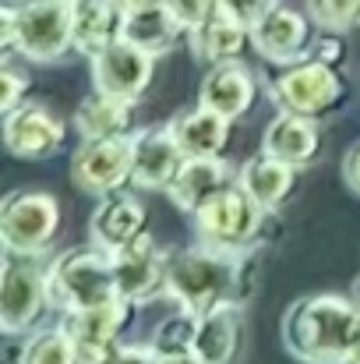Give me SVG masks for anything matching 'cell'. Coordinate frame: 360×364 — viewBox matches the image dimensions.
I'll return each instance as SVG.
<instances>
[{
    "label": "cell",
    "instance_id": "obj_1",
    "mask_svg": "<svg viewBox=\"0 0 360 364\" xmlns=\"http://www.w3.org/2000/svg\"><path fill=\"white\" fill-rule=\"evenodd\" d=\"M254 276L258 262L251 251H223L195 241L170 255V272H166V297L191 311L205 315L219 304H247L254 294Z\"/></svg>",
    "mask_w": 360,
    "mask_h": 364
},
{
    "label": "cell",
    "instance_id": "obj_2",
    "mask_svg": "<svg viewBox=\"0 0 360 364\" xmlns=\"http://www.w3.org/2000/svg\"><path fill=\"white\" fill-rule=\"evenodd\" d=\"M360 329V301L343 294L300 297L286 308L279 336L304 364H350Z\"/></svg>",
    "mask_w": 360,
    "mask_h": 364
},
{
    "label": "cell",
    "instance_id": "obj_3",
    "mask_svg": "<svg viewBox=\"0 0 360 364\" xmlns=\"http://www.w3.org/2000/svg\"><path fill=\"white\" fill-rule=\"evenodd\" d=\"M46 279H50V301L60 315L96 308V304H110L120 297L114 255H107L96 244H89V247L82 244V247L57 255L46 265Z\"/></svg>",
    "mask_w": 360,
    "mask_h": 364
},
{
    "label": "cell",
    "instance_id": "obj_4",
    "mask_svg": "<svg viewBox=\"0 0 360 364\" xmlns=\"http://www.w3.org/2000/svg\"><path fill=\"white\" fill-rule=\"evenodd\" d=\"M268 100L283 114H300V117L322 121L347 100V85L336 68H329L315 57H300L268 78Z\"/></svg>",
    "mask_w": 360,
    "mask_h": 364
},
{
    "label": "cell",
    "instance_id": "obj_5",
    "mask_svg": "<svg viewBox=\"0 0 360 364\" xmlns=\"http://www.w3.org/2000/svg\"><path fill=\"white\" fill-rule=\"evenodd\" d=\"M50 308H53V301H50V279H46L43 255L4 251V265H0V329L7 336L28 333Z\"/></svg>",
    "mask_w": 360,
    "mask_h": 364
},
{
    "label": "cell",
    "instance_id": "obj_6",
    "mask_svg": "<svg viewBox=\"0 0 360 364\" xmlns=\"http://www.w3.org/2000/svg\"><path fill=\"white\" fill-rule=\"evenodd\" d=\"M265 216L268 213L234 181L227 191H219L212 202L191 213V227H195V241L209 244V247L251 251V244L261 234Z\"/></svg>",
    "mask_w": 360,
    "mask_h": 364
},
{
    "label": "cell",
    "instance_id": "obj_7",
    "mask_svg": "<svg viewBox=\"0 0 360 364\" xmlns=\"http://www.w3.org/2000/svg\"><path fill=\"white\" fill-rule=\"evenodd\" d=\"M75 50L71 0H25L18 4V53L32 64H57Z\"/></svg>",
    "mask_w": 360,
    "mask_h": 364
},
{
    "label": "cell",
    "instance_id": "obj_8",
    "mask_svg": "<svg viewBox=\"0 0 360 364\" xmlns=\"http://www.w3.org/2000/svg\"><path fill=\"white\" fill-rule=\"evenodd\" d=\"M60 230V205L46 191H14L0 205V244L14 255H46Z\"/></svg>",
    "mask_w": 360,
    "mask_h": 364
},
{
    "label": "cell",
    "instance_id": "obj_9",
    "mask_svg": "<svg viewBox=\"0 0 360 364\" xmlns=\"http://www.w3.org/2000/svg\"><path fill=\"white\" fill-rule=\"evenodd\" d=\"M311 14L307 11H297L283 0L268 4L254 21H251V46L261 60L276 64V68H286L300 57H307L315 36H311Z\"/></svg>",
    "mask_w": 360,
    "mask_h": 364
},
{
    "label": "cell",
    "instance_id": "obj_10",
    "mask_svg": "<svg viewBox=\"0 0 360 364\" xmlns=\"http://www.w3.org/2000/svg\"><path fill=\"white\" fill-rule=\"evenodd\" d=\"M134 152L131 138H92L82 141L71 156V181L78 191L92 198H107L131 184Z\"/></svg>",
    "mask_w": 360,
    "mask_h": 364
},
{
    "label": "cell",
    "instance_id": "obj_11",
    "mask_svg": "<svg viewBox=\"0 0 360 364\" xmlns=\"http://www.w3.org/2000/svg\"><path fill=\"white\" fill-rule=\"evenodd\" d=\"M64 138H67L64 121L39 103H21L18 110L4 114V145L18 159H28V163L50 159L60 152Z\"/></svg>",
    "mask_w": 360,
    "mask_h": 364
},
{
    "label": "cell",
    "instance_id": "obj_12",
    "mask_svg": "<svg viewBox=\"0 0 360 364\" xmlns=\"http://www.w3.org/2000/svg\"><path fill=\"white\" fill-rule=\"evenodd\" d=\"M152 75H156V53L127 39H114L103 53L92 57V85L114 96L141 100L145 89L152 85Z\"/></svg>",
    "mask_w": 360,
    "mask_h": 364
},
{
    "label": "cell",
    "instance_id": "obj_13",
    "mask_svg": "<svg viewBox=\"0 0 360 364\" xmlns=\"http://www.w3.org/2000/svg\"><path fill=\"white\" fill-rule=\"evenodd\" d=\"M114 272H117L120 297H127L131 304H148L156 297H166L170 255L145 234L141 241L114 255Z\"/></svg>",
    "mask_w": 360,
    "mask_h": 364
},
{
    "label": "cell",
    "instance_id": "obj_14",
    "mask_svg": "<svg viewBox=\"0 0 360 364\" xmlns=\"http://www.w3.org/2000/svg\"><path fill=\"white\" fill-rule=\"evenodd\" d=\"M131 152H134L131 188H141V191H166L187 159L170 124H156V127L138 131L131 138Z\"/></svg>",
    "mask_w": 360,
    "mask_h": 364
},
{
    "label": "cell",
    "instance_id": "obj_15",
    "mask_svg": "<svg viewBox=\"0 0 360 364\" xmlns=\"http://www.w3.org/2000/svg\"><path fill=\"white\" fill-rule=\"evenodd\" d=\"M148 209L138 195L131 191H114L107 198H99L92 220H89V237L96 247H103L107 255H117L134 241H141L148 230Z\"/></svg>",
    "mask_w": 360,
    "mask_h": 364
},
{
    "label": "cell",
    "instance_id": "obj_16",
    "mask_svg": "<svg viewBox=\"0 0 360 364\" xmlns=\"http://www.w3.org/2000/svg\"><path fill=\"white\" fill-rule=\"evenodd\" d=\"M138 304H131L127 297H117L110 304H96V308H82V311H67L64 315V326L82 354V361H96L107 347H114L120 340V333L127 329L131 322V311Z\"/></svg>",
    "mask_w": 360,
    "mask_h": 364
},
{
    "label": "cell",
    "instance_id": "obj_17",
    "mask_svg": "<svg viewBox=\"0 0 360 364\" xmlns=\"http://www.w3.org/2000/svg\"><path fill=\"white\" fill-rule=\"evenodd\" d=\"M237 181V173L230 170V163L223 156H187L184 166L177 170V177L170 181L166 195L177 209L195 213L205 202H212L219 191H227Z\"/></svg>",
    "mask_w": 360,
    "mask_h": 364
},
{
    "label": "cell",
    "instance_id": "obj_18",
    "mask_svg": "<svg viewBox=\"0 0 360 364\" xmlns=\"http://www.w3.org/2000/svg\"><path fill=\"white\" fill-rule=\"evenodd\" d=\"M187 46H191L195 60H202L209 68L240 60V53L251 46V25L219 4V11L209 21H202L198 28L187 32Z\"/></svg>",
    "mask_w": 360,
    "mask_h": 364
},
{
    "label": "cell",
    "instance_id": "obj_19",
    "mask_svg": "<svg viewBox=\"0 0 360 364\" xmlns=\"http://www.w3.org/2000/svg\"><path fill=\"white\" fill-rule=\"evenodd\" d=\"M195 354L205 364H240L244 358V304L230 301L198 318Z\"/></svg>",
    "mask_w": 360,
    "mask_h": 364
},
{
    "label": "cell",
    "instance_id": "obj_20",
    "mask_svg": "<svg viewBox=\"0 0 360 364\" xmlns=\"http://www.w3.org/2000/svg\"><path fill=\"white\" fill-rule=\"evenodd\" d=\"M258 100V78L254 71L244 64V60H227V64H216L205 82H202V92H198V103L212 107L216 114L237 121L244 117Z\"/></svg>",
    "mask_w": 360,
    "mask_h": 364
},
{
    "label": "cell",
    "instance_id": "obj_21",
    "mask_svg": "<svg viewBox=\"0 0 360 364\" xmlns=\"http://www.w3.org/2000/svg\"><path fill=\"white\" fill-rule=\"evenodd\" d=\"M261 152L304 170L318 159L322 152V131H318V121L315 117H300V114H283L265 127L261 134Z\"/></svg>",
    "mask_w": 360,
    "mask_h": 364
},
{
    "label": "cell",
    "instance_id": "obj_22",
    "mask_svg": "<svg viewBox=\"0 0 360 364\" xmlns=\"http://www.w3.org/2000/svg\"><path fill=\"white\" fill-rule=\"evenodd\" d=\"M134 114H138V100L114 96L96 89L92 96H85L75 110V127L82 134V141L92 138H134Z\"/></svg>",
    "mask_w": 360,
    "mask_h": 364
},
{
    "label": "cell",
    "instance_id": "obj_23",
    "mask_svg": "<svg viewBox=\"0 0 360 364\" xmlns=\"http://www.w3.org/2000/svg\"><path fill=\"white\" fill-rule=\"evenodd\" d=\"M297 173H300L297 166H290V163H283V159H276L268 152H258V156H251L237 170V184L265 213H276L293 195Z\"/></svg>",
    "mask_w": 360,
    "mask_h": 364
},
{
    "label": "cell",
    "instance_id": "obj_24",
    "mask_svg": "<svg viewBox=\"0 0 360 364\" xmlns=\"http://www.w3.org/2000/svg\"><path fill=\"white\" fill-rule=\"evenodd\" d=\"M170 127H173L184 156H223L227 145H230V134H234V121L216 114L205 103L184 110L180 117H173Z\"/></svg>",
    "mask_w": 360,
    "mask_h": 364
},
{
    "label": "cell",
    "instance_id": "obj_25",
    "mask_svg": "<svg viewBox=\"0 0 360 364\" xmlns=\"http://www.w3.org/2000/svg\"><path fill=\"white\" fill-rule=\"evenodd\" d=\"M120 39L159 57V53L173 50L180 39H187V28L177 21L170 4H156V7H141V11H127L120 18Z\"/></svg>",
    "mask_w": 360,
    "mask_h": 364
},
{
    "label": "cell",
    "instance_id": "obj_26",
    "mask_svg": "<svg viewBox=\"0 0 360 364\" xmlns=\"http://www.w3.org/2000/svg\"><path fill=\"white\" fill-rule=\"evenodd\" d=\"M75 7V50L82 57L103 53L114 39H120V11L117 0H71Z\"/></svg>",
    "mask_w": 360,
    "mask_h": 364
},
{
    "label": "cell",
    "instance_id": "obj_27",
    "mask_svg": "<svg viewBox=\"0 0 360 364\" xmlns=\"http://www.w3.org/2000/svg\"><path fill=\"white\" fill-rule=\"evenodd\" d=\"M18 364H85V361H82L67 326L60 322V326L32 333L21 343V350H18Z\"/></svg>",
    "mask_w": 360,
    "mask_h": 364
},
{
    "label": "cell",
    "instance_id": "obj_28",
    "mask_svg": "<svg viewBox=\"0 0 360 364\" xmlns=\"http://www.w3.org/2000/svg\"><path fill=\"white\" fill-rule=\"evenodd\" d=\"M195 336H198V315L177 308L173 315H166L152 329L148 343H152V350L159 358H173V354H191L195 350Z\"/></svg>",
    "mask_w": 360,
    "mask_h": 364
},
{
    "label": "cell",
    "instance_id": "obj_29",
    "mask_svg": "<svg viewBox=\"0 0 360 364\" xmlns=\"http://www.w3.org/2000/svg\"><path fill=\"white\" fill-rule=\"evenodd\" d=\"M315 28L322 32H354L360 28V0H304Z\"/></svg>",
    "mask_w": 360,
    "mask_h": 364
},
{
    "label": "cell",
    "instance_id": "obj_30",
    "mask_svg": "<svg viewBox=\"0 0 360 364\" xmlns=\"http://www.w3.org/2000/svg\"><path fill=\"white\" fill-rule=\"evenodd\" d=\"M28 89H32L28 75H21V71L11 68V60H7L4 71H0V114H11V110H18L21 103H28Z\"/></svg>",
    "mask_w": 360,
    "mask_h": 364
},
{
    "label": "cell",
    "instance_id": "obj_31",
    "mask_svg": "<svg viewBox=\"0 0 360 364\" xmlns=\"http://www.w3.org/2000/svg\"><path fill=\"white\" fill-rule=\"evenodd\" d=\"M89 364H159V354L152 350V343H120L117 340Z\"/></svg>",
    "mask_w": 360,
    "mask_h": 364
},
{
    "label": "cell",
    "instance_id": "obj_32",
    "mask_svg": "<svg viewBox=\"0 0 360 364\" xmlns=\"http://www.w3.org/2000/svg\"><path fill=\"white\" fill-rule=\"evenodd\" d=\"M166 4H170V11L177 14V21L191 32V28H198L202 21H209V18L219 11L223 0H166Z\"/></svg>",
    "mask_w": 360,
    "mask_h": 364
},
{
    "label": "cell",
    "instance_id": "obj_33",
    "mask_svg": "<svg viewBox=\"0 0 360 364\" xmlns=\"http://www.w3.org/2000/svg\"><path fill=\"white\" fill-rule=\"evenodd\" d=\"M307 57H315V60H322L329 68H339L347 60V36L343 32H318L311 50H307Z\"/></svg>",
    "mask_w": 360,
    "mask_h": 364
},
{
    "label": "cell",
    "instance_id": "obj_34",
    "mask_svg": "<svg viewBox=\"0 0 360 364\" xmlns=\"http://www.w3.org/2000/svg\"><path fill=\"white\" fill-rule=\"evenodd\" d=\"M0 46H4V57L18 53V4L0 7Z\"/></svg>",
    "mask_w": 360,
    "mask_h": 364
},
{
    "label": "cell",
    "instance_id": "obj_35",
    "mask_svg": "<svg viewBox=\"0 0 360 364\" xmlns=\"http://www.w3.org/2000/svg\"><path fill=\"white\" fill-rule=\"evenodd\" d=\"M268 4H276V0H223V7H227V11H234L237 18H244L247 25H251V21L268 7Z\"/></svg>",
    "mask_w": 360,
    "mask_h": 364
},
{
    "label": "cell",
    "instance_id": "obj_36",
    "mask_svg": "<svg viewBox=\"0 0 360 364\" xmlns=\"http://www.w3.org/2000/svg\"><path fill=\"white\" fill-rule=\"evenodd\" d=\"M343 177H347V184L360 195V141L350 145V152H347V159H343Z\"/></svg>",
    "mask_w": 360,
    "mask_h": 364
},
{
    "label": "cell",
    "instance_id": "obj_37",
    "mask_svg": "<svg viewBox=\"0 0 360 364\" xmlns=\"http://www.w3.org/2000/svg\"><path fill=\"white\" fill-rule=\"evenodd\" d=\"M120 11L127 14V11H141V7H156V4H166V0H117Z\"/></svg>",
    "mask_w": 360,
    "mask_h": 364
},
{
    "label": "cell",
    "instance_id": "obj_38",
    "mask_svg": "<svg viewBox=\"0 0 360 364\" xmlns=\"http://www.w3.org/2000/svg\"><path fill=\"white\" fill-rule=\"evenodd\" d=\"M159 364H205L195 350L191 354H173V358H159Z\"/></svg>",
    "mask_w": 360,
    "mask_h": 364
},
{
    "label": "cell",
    "instance_id": "obj_39",
    "mask_svg": "<svg viewBox=\"0 0 360 364\" xmlns=\"http://www.w3.org/2000/svg\"><path fill=\"white\" fill-rule=\"evenodd\" d=\"M354 297H360V276H357V283H354Z\"/></svg>",
    "mask_w": 360,
    "mask_h": 364
}]
</instances>
